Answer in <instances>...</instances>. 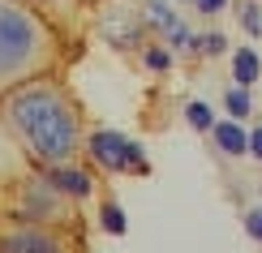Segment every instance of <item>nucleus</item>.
I'll return each instance as SVG.
<instances>
[{"instance_id": "nucleus-1", "label": "nucleus", "mask_w": 262, "mask_h": 253, "mask_svg": "<svg viewBox=\"0 0 262 253\" xmlns=\"http://www.w3.org/2000/svg\"><path fill=\"white\" fill-rule=\"evenodd\" d=\"M0 112L35 168H60V163L86 159V112L64 82V69L9 86L0 95Z\"/></svg>"}, {"instance_id": "nucleus-2", "label": "nucleus", "mask_w": 262, "mask_h": 253, "mask_svg": "<svg viewBox=\"0 0 262 253\" xmlns=\"http://www.w3.org/2000/svg\"><path fill=\"white\" fill-rule=\"evenodd\" d=\"M69 64V35L52 26L26 0H0V95L39 73H60Z\"/></svg>"}, {"instance_id": "nucleus-3", "label": "nucleus", "mask_w": 262, "mask_h": 253, "mask_svg": "<svg viewBox=\"0 0 262 253\" xmlns=\"http://www.w3.org/2000/svg\"><path fill=\"white\" fill-rule=\"evenodd\" d=\"M5 215L35 219V223H60V227H86L82 223V206L73 202L69 193H60L56 185L48 180V172H43V168H35L30 176H21V180L13 185Z\"/></svg>"}, {"instance_id": "nucleus-4", "label": "nucleus", "mask_w": 262, "mask_h": 253, "mask_svg": "<svg viewBox=\"0 0 262 253\" xmlns=\"http://www.w3.org/2000/svg\"><path fill=\"white\" fill-rule=\"evenodd\" d=\"M0 253H86V227L0 215Z\"/></svg>"}, {"instance_id": "nucleus-5", "label": "nucleus", "mask_w": 262, "mask_h": 253, "mask_svg": "<svg viewBox=\"0 0 262 253\" xmlns=\"http://www.w3.org/2000/svg\"><path fill=\"white\" fill-rule=\"evenodd\" d=\"M86 163L99 176H146L150 155L138 137L121 129H86Z\"/></svg>"}, {"instance_id": "nucleus-6", "label": "nucleus", "mask_w": 262, "mask_h": 253, "mask_svg": "<svg viewBox=\"0 0 262 253\" xmlns=\"http://www.w3.org/2000/svg\"><path fill=\"white\" fill-rule=\"evenodd\" d=\"M99 30H103V39L112 43L116 52H129V48H138V43L146 39V17H142V9H134V5H107L99 13ZM142 48H146V43H142Z\"/></svg>"}, {"instance_id": "nucleus-7", "label": "nucleus", "mask_w": 262, "mask_h": 253, "mask_svg": "<svg viewBox=\"0 0 262 253\" xmlns=\"http://www.w3.org/2000/svg\"><path fill=\"white\" fill-rule=\"evenodd\" d=\"M30 172H35V163L26 159V150L17 146V137L9 133V125H5V112H0V215H5V206H9L13 185L21 176H30Z\"/></svg>"}, {"instance_id": "nucleus-8", "label": "nucleus", "mask_w": 262, "mask_h": 253, "mask_svg": "<svg viewBox=\"0 0 262 253\" xmlns=\"http://www.w3.org/2000/svg\"><path fill=\"white\" fill-rule=\"evenodd\" d=\"M43 172H48V180L56 185L60 193H69L78 206H86L95 193H99V172H95L86 159H78V163H60V168H43Z\"/></svg>"}, {"instance_id": "nucleus-9", "label": "nucleus", "mask_w": 262, "mask_h": 253, "mask_svg": "<svg viewBox=\"0 0 262 253\" xmlns=\"http://www.w3.org/2000/svg\"><path fill=\"white\" fill-rule=\"evenodd\" d=\"M211 142H215V150H220V155H228V159L249 155V133H245L241 120H232V116L211 125Z\"/></svg>"}, {"instance_id": "nucleus-10", "label": "nucleus", "mask_w": 262, "mask_h": 253, "mask_svg": "<svg viewBox=\"0 0 262 253\" xmlns=\"http://www.w3.org/2000/svg\"><path fill=\"white\" fill-rule=\"evenodd\" d=\"M262 78V56L254 48H236L232 52V82L236 86H254Z\"/></svg>"}, {"instance_id": "nucleus-11", "label": "nucleus", "mask_w": 262, "mask_h": 253, "mask_svg": "<svg viewBox=\"0 0 262 253\" xmlns=\"http://www.w3.org/2000/svg\"><path fill=\"white\" fill-rule=\"evenodd\" d=\"M95 215H99V227H103L107 236H125V232H129V219H125V211H121L116 197H103Z\"/></svg>"}, {"instance_id": "nucleus-12", "label": "nucleus", "mask_w": 262, "mask_h": 253, "mask_svg": "<svg viewBox=\"0 0 262 253\" xmlns=\"http://www.w3.org/2000/svg\"><path fill=\"white\" fill-rule=\"evenodd\" d=\"M224 112L232 120H249L254 116V95H249V86H232V90L224 95Z\"/></svg>"}, {"instance_id": "nucleus-13", "label": "nucleus", "mask_w": 262, "mask_h": 253, "mask_svg": "<svg viewBox=\"0 0 262 253\" xmlns=\"http://www.w3.org/2000/svg\"><path fill=\"white\" fill-rule=\"evenodd\" d=\"M236 21H241V30L249 39L262 35V0H241L236 5Z\"/></svg>"}, {"instance_id": "nucleus-14", "label": "nucleus", "mask_w": 262, "mask_h": 253, "mask_svg": "<svg viewBox=\"0 0 262 253\" xmlns=\"http://www.w3.org/2000/svg\"><path fill=\"white\" fill-rule=\"evenodd\" d=\"M185 120H189V129H193V133H211V125H215V112H211V103L193 99V103H185Z\"/></svg>"}, {"instance_id": "nucleus-15", "label": "nucleus", "mask_w": 262, "mask_h": 253, "mask_svg": "<svg viewBox=\"0 0 262 253\" xmlns=\"http://www.w3.org/2000/svg\"><path fill=\"white\" fill-rule=\"evenodd\" d=\"M189 52H193V56H224V52H228V39L220 35V30H206V35H193Z\"/></svg>"}, {"instance_id": "nucleus-16", "label": "nucleus", "mask_w": 262, "mask_h": 253, "mask_svg": "<svg viewBox=\"0 0 262 253\" xmlns=\"http://www.w3.org/2000/svg\"><path fill=\"white\" fill-rule=\"evenodd\" d=\"M142 64L150 73H168L172 69V52L168 48H142Z\"/></svg>"}, {"instance_id": "nucleus-17", "label": "nucleus", "mask_w": 262, "mask_h": 253, "mask_svg": "<svg viewBox=\"0 0 262 253\" xmlns=\"http://www.w3.org/2000/svg\"><path fill=\"white\" fill-rule=\"evenodd\" d=\"M245 236L249 240H262V206H249V211H245Z\"/></svg>"}, {"instance_id": "nucleus-18", "label": "nucleus", "mask_w": 262, "mask_h": 253, "mask_svg": "<svg viewBox=\"0 0 262 253\" xmlns=\"http://www.w3.org/2000/svg\"><path fill=\"white\" fill-rule=\"evenodd\" d=\"M189 5H193V13L215 17V13H224V9H228V0H189Z\"/></svg>"}, {"instance_id": "nucleus-19", "label": "nucleus", "mask_w": 262, "mask_h": 253, "mask_svg": "<svg viewBox=\"0 0 262 253\" xmlns=\"http://www.w3.org/2000/svg\"><path fill=\"white\" fill-rule=\"evenodd\" d=\"M26 5H35L39 13H48V17H52V26H56V13H60L64 0H26ZM69 5H73V0H69ZM56 30H60V26H56Z\"/></svg>"}, {"instance_id": "nucleus-20", "label": "nucleus", "mask_w": 262, "mask_h": 253, "mask_svg": "<svg viewBox=\"0 0 262 253\" xmlns=\"http://www.w3.org/2000/svg\"><path fill=\"white\" fill-rule=\"evenodd\" d=\"M249 159H258V163H262V125L249 129Z\"/></svg>"}, {"instance_id": "nucleus-21", "label": "nucleus", "mask_w": 262, "mask_h": 253, "mask_svg": "<svg viewBox=\"0 0 262 253\" xmlns=\"http://www.w3.org/2000/svg\"><path fill=\"white\" fill-rule=\"evenodd\" d=\"M73 5H82V9H99V0H73Z\"/></svg>"}]
</instances>
